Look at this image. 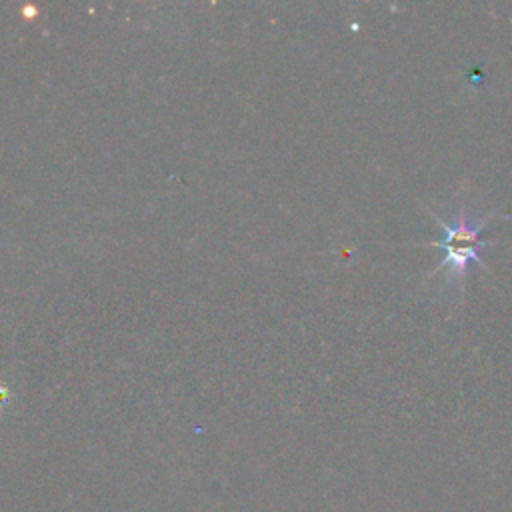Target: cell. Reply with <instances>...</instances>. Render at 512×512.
Segmentation results:
<instances>
[{"mask_svg":"<svg viewBox=\"0 0 512 512\" xmlns=\"http://www.w3.org/2000/svg\"><path fill=\"white\" fill-rule=\"evenodd\" d=\"M430 214L438 220L440 228L444 230L442 240L432 244L444 252V258H442L440 266L436 268V272L450 270V276L462 278L466 274L470 262L484 266L482 250L488 246V242L482 240L480 234H482L484 226L488 224V218L474 214L466 206H460L458 212L448 220H442L434 212H430Z\"/></svg>","mask_w":512,"mask_h":512,"instance_id":"6da1fadb","label":"cell"}]
</instances>
